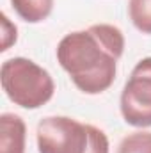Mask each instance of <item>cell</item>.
Segmentation results:
<instances>
[{
  "label": "cell",
  "mask_w": 151,
  "mask_h": 153,
  "mask_svg": "<svg viewBox=\"0 0 151 153\" xmlns=\"http://www.w3.org/2000/svg\"><path fill=\"white\" fill-rule=\"evenodd\" d=\"M124 36L110 23H96L66 34L57 45V61L71 82L85 94H100L115 80Z\"/></svg>",
  "instance_id": "1"
},
{
  "label": "cell",
  "mask_w": 151,
  "mask_h": 153,
  "mask_svg": "<svg viewBox=\"0 0 151 153\" xmlns=\"http://www.w3.org/2000/svg\"><path fill=\"white\" fill-rule=\"evenodd\" d=\"M0 82L5 96L18 107L34 111L53 98L52 75L27 57H13L2 62Z\"/></svg>",
  "instance_id": "2"
},
{
  "label": "cell",
  "mask_w": 151,
  "mask_h": 153,
  "mask_svg": "<svg viewBox=\"0 0 151 153\" xmlns=\"http://www.w3.org/2000/svg\"><path fill=\"white\" fill-rule=\"evenodd\" d=\"M39 153H85L89 146L87 125L68 116H46L36 130Z\"/></svg>",
  "instance_id": "3"
},
{
  "label": "cell",
  "mask_w": 151,
  "mask_h": 153,
  "mask_svg": "<svg viewBox=\"0 0 151 153\" xmlns=\"http://www.w3.org/2000/svg\"><path fill=\"white\" fill-rule=\"evenodd\" d=\"M119 109L123 119L135 128L151 126V57L141 59L128 76Z\"/></svg>",
  "instance_id": "4"
},
{
  "label": "cell",
  "mask_w": 151,
  "mask_h": 153,
  "mask_svg": "<svg viewBox=\"0 0 151 153\" xmlns=\"http://www.w3.org/2000/svg\"><path fill=\"white\" fill-rule=\"evenodd\" d=\"M27 125L18 114L0 116V153H25Z\"/></svg>",
  "instance_id": "5"
},
{
  "label": "cell",
  "mask_w": 151,
  "mask_h": 153,
  "mask_svg": "<svg viewBox=\"0 0 151 153\" xmlns=\"http://www.w3.org/2000/svg\"><path fill=\"white\" fill-rule=\"evenodd\" d=\"M14 13L27 23H41L53 11V0H11Z\"/></svg>",
  "instance_id": "6"
},
{
  "label": "cell",
  "mask_w": 151,
  "mask_h": 153,
  "mask_svg": "<svg viewBox=\"0 0 151 153\" xmlns=\"http://www.w3.org/2000/svg\"><path fill=\"white\" fill-rule=\"evenodd\" d=\"M128 16L139 32L151 34V0H128Z\"/></svg>",
  "instance_id": "7"
},
{
  "label": "cell",
  "mask_w": 151,
  "mask_h": 153,
  "mask_svg": "<svg viewBox=\"0 0 151 153\" xmlns=\"http://www.w3.org/2000/svg\"><path fill=\"white\" fill-rule=\"evenodd\" d=\"M117 153H151V132L142 128L128 134L119 143Z\"/></svg>",
  "instance_id": "8"
},
{
  "label": "cell",
  "mask_w": 151,
  "mask_h": 153,
  "mask_svg": "<svg viewBox=\"0 0 151 153\" xmlns=\"http://www.w3.org/2000/svg\"><path fill=\"white\" fill-rule=\"evenodd\" d=\"M87 130H89V146L85 153H110L109 137L101 128L94 125H87Z\"/></svg>",
  "instance_id": "9"
},
{
  "label": "cell",
  "mask_w": 151,
  "mask_h": 153,
  "mask_svg": "<svg viewBox=\"0 0 151 153\" xmlns=\"http://www.w3.org/2000/svg\"><path fill=\"white\" fill-rule=\"evenodd\" d=\"M16 38H18V29L16 25L7 18V14H2V52L9 50L11 45L16 43Z\"/></svg>",
  "instance_id": "10"
}]
</instances>
